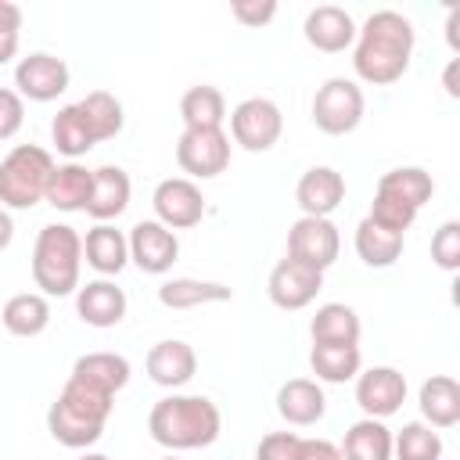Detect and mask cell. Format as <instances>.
Segmentation results:
<instances>
[{"label": "cell", "instance_id": "44dd1931", "mask_svg": "<svg viewBox=\"0 0 460 460\" xmlns=\"http://www.w3.org/2000/svg\"><path fill=\"white\" fill-rule=\"evenodd\" d=\"M83 259L90 270H97L101 277H115L126 270L129 262V241L122 230H115L111 223H93L83 237Z\"/></svg>", "mask_w": 460, "mask_h": 460}, {"label": "cell", "instance_id": "e575fe53", "mask_svg": "<svg viewBox=\"0 0 460 460\" xmlns=\"http://www.w3.org/2000/svg\"><path fill=\"white\" fill-rule=\"evenodd\" d=\"M442 435L424 420H410L399 428V435H392L395 460H442Z\"/></svg>", "mask_w": 460, "mask_h": 460}, {"label": "cell", "instance_id": "277c9868", "mask_svg": "<svg viewBox=\"0 0 460 460\" xmlns=\"http://www.w3.org/2000/svg\"><path fill=\"white\" fill-rule=\"evenodd\" d=\"M32 280L40 295L65 298L79 291V270H83V237L68 223H47L36 234L32 244Z\"/></svg>", "mask_w": 460, "mask_h": 460}, {"label": "cell", "instance_id": "ac0fdd59", "mask_svg": "<svg viewBox=\"0 0 460 460\" xmlns=\"http://www.w3.org/2000/svg\"><path fill=\"white\" fill-rule=\"evenodd\" d=\"M144 370H147V377L155 385L176 392V388H183L198 374V352L187 341H180V338H165V341L151 345V352L144 359Z\"/></svg>", "mask_w": 460, "mask_h": 460}, {"label": "cell", "instance_id": "83f0119b", "mask_svg": "<svg viewBox=\"0 0 460 460\" xmlns=\"http://www.w3.org/2000/svg\"><path fill=\"white\" fill-rule=\"evenodd\" d=\"M402 244H406V234H395V230H385L377 226L374 219H359L356 226V255L370 266V270H388L395 266V259L402 255Z\"/></svg>", "mask_w": 460, "mask_h": 460}, {"label": "cell", "instance_id": "3957f363", "mask_svg": "<svg viewBox=\"0 0 460 460\" xmlns=\"http://www.w3.org/2000/svg\"><path fill=\"white\" fill-rule=\"evenodd\" d=\"M111 406H115V395L97 392V388L68 377L47 410V431L65 449H90L104 435Z\"/></svg>", "mask_w": 460, "mask_h": 460}, {"label": "cell", "instance_id": "6da1fadb", "mask_svg": "<svg viewBox=\"0 0 460 460\" xmlns=\"http://www.w3.org/2000/svg\"><path fill=\"white\" fill-rule=\"evenodd\" d=\"M413 22L402 11L381 7L374 11L359 29L352 43V68L363 83L370 86H388L406 75L410 58H413Z\"/></svg>", "mask_w": 460, "mask_h": 460}, {"label": "cell", "instance_id": "d6a6232c", "mask_svg": "<svg viewBox=\"0 0 460 460\" xmlns=\"http://www.w3.org/2000/svg\"><path fill=\"white\" fill-rule=\"evenodd\" d=\"M50 140H54V147H58L65 158H72V162L83 158L90 147H97V140H93V133H90V126H86L79 104H65V108L54 115V122H50Z\"/></svg>", "mask_w": 460, "mask_h": 460}, {"label": "cell", "instance_id": "4fadbf2b", "mask_svg": "<svg viewBox=\"0 0 460 460\" xmlns=\"http://www.w3.org/2000/svg\"><path fill=\"white\" fill-rule=\"evenodd\" d=\"M356 402L363 417L388 420L406 402V374L395 367H370L356 374Z\"/></svg>", "mask_w": 460, "mask_h": 460}, {"label": "cell", "instance_id": "d590c367", "mask_svg": "<svg viewBox=\"0 0 460 460\" xmlns=\"http://www.w3.org/2000/svg\"><path fill=\"white\" fill-rule=\"evenodd\" d=\"M367 219H374V223H377V226H385V230L406 234V230L413 226V219H417V208H413V205H406L402 198H395V194H388V190L374 187V201H370Z\"/></svg>", "mask_w": 460, "mask_h": 460}, {"label": "cell", "instance_id": "8fae6325", "mask_svg": "<svg viewBox=\"0 0 460 460\" xmlns=\"http://www.w3.org/2000/svg\"><path fill=\"white\" fill-rule=\"evenodd\" d=\"M151 205H155V219L169 230H190L201 223L205 216V198H201V187L187 176H169L155 187L151 194Z\"/></svg>", "mask_w": 460, "mask_h": 460}, {"label": "cell", "instance_id": "ffe728a7", "mask_svg": "<svg viewBox=\"0 0 460 460\" xmlns=\"http://www.w3.org/2000/svg\"><path fill=\"white\" fill-rule=\"evenodd\" d=\"M277 413L295 424V428H309L327 413V395L320 388V381L313 377H291L277 388Z\"/></svg>", "mask_w": 460, "mask_h": 460}, {"label": "cell", "instance_id": "cb8c5ba5", "mask_svg": "<svg viewBox=\"0 0 460 460\" xmlns=\"http://www.w3.org/2000/svg\"><path fill=\"white\" fill-rule=\"evenodd\" d=\"M234 288L219 280H198V277H169L158 288V302L165 309H198V305H216L230 302Z\"/></svg>", "mask_w": 460, "mask_h": 460}, {"label": "cell", "instance_id": "836d02e7", "mask_svg": "<svg viewBox=\"0 0 460 460\" xmlns=\"http://www.w3.org/2000/svg\"><path fill=\"white\" fill-rule=\"evenodd\" d=\"M377 187L388 190V194H395V198H402V201L413 205L417 212H420L424 201H431V194H435V180H431V172L420 169V165H399V169H388V172H381Z\"/></svg>", "mask_w": 460, "mask_h": 460}, {"label": "cell", "instance_id": "60d3db41", "mask_svg": "<svg viewBox=\"0 0 460 460\" xmlns=\"http://www.w3.org/2000/svg\"><path fill=\"white\" fill-rule=\"evenodd\" d=\"M295 446H298L295 431H270L259 438L255 460H295Z\"/></svg>", "mask_w": 460, "mask_h": 460}, {"label": "cell", "instance_id": "d4e9b609", "mask_svg": "<svg viewBox=\"0 0 460 460\" xmlns=\"http://www.w3.org/2000/svg\"><path fill=\"white\" fill-rule=\"evenodd\" d=\"M313 345H359L363 323L359 313L345 302H323L309 320Z\"/></svg>", "mask_w": 460, "mask_h": 460}, {"label": "cell", "instance_id": "7402d4cb", "mask_svg": "<svg viewBox=\"0 0 460 460\" xmlns=\"http://www.w3.org/2000/svg\"><path fill=\"white\" fill-rule=\"evenodd\" d=\"M129 359L119 356V352H86L72 363V374L75 381L97 388V392H108V395H119L126 385H129Z\"/></svg>", "mask_w": 460, "mask_h": 460}, {"label": "cell", "instance_id": "2e32d148", "mask_svg": "<svg viewBox=\"0 0 460 460\" xmlns=\"http://www.w3.org/2000/svg\"><path fill=\"white\" fill-rule=\"evenodd\" d=\"M356 18L338 7V4H320L305 14L302 22V32L309 40V47L323 50V54H338V50H349L356 43Z\"/></svg>", "mask_w": 460, "mask_h": 460}, {"label": "cell", "instance_id": "5b68a950", "mask_svg": "<svg viewBox=\"0 0 460 460\" xmlns=\"http://www.w3.org/2000/svg\"><path fill=\"white\" fill-rule=\"evenodd\" d=\"M54 172V158L40 144H18L0 162V205L4 208H32L47 198V183Z\"/></svg>", "mask_w": 460, "mask_h": 460}, {"label": "cell", "instance_id": "9a60e30c", "mask_svg": "<svg viewBox=\"0 0 460 460\" xmlns=\"http://www.w3.org/2000/svg\"><path fill=\"white\" fill-rule=\"evenodd\" d=\"M126 305H129L126 302V291L115 280H108V277L86 280L75 291V313H79V320L86 327H97V331H108V327L122 323Z\"/></svg>", "mask_w": 460, "mask_h": 460}, {"label": "cell", "instance_id": "484cf974", "mask_svg": "<svg viewBox=\"0 0 460 460\" xmlns=\"http://www.w3.org/2000/svg\"><path fill=\"white\" fill-rule=\"evenodd\" d=\"M0 323L14 334V338H36L50 327V302L40 291H18L4 302L0 309Z\"/></svg>", "mask_w": 460, "mask_h": 460}, {"label": "cell", "instance_id": "ab89813d", "mask_svg": "<svg viewBox=\"0 0 460 460\" xmlns=\"http://www.w3.org/2000/svg\"><path fill=\"white\" fill-rule=\"evenodd\" d=\"M230 14L248 29H262V25H270L277 18V4L273 0H234Z\"/></svg>", "mask_w": 460, "mask_h": 460}, {"label": "cell", "instance_id": "7a4b0ae2", "mask_svg": "<svg viewBox=\"0 0 460 460\" xmlns=\"http://www.w3.org/2000/svg\"><path fill=\"white\" fill-rule=\"evenodd\" d=\"M147 431L158 446L180 453V449H205L223 431V413L208 395H183L172 392L158 399L147 413Z\"/></svg>", "mask_w": 460, "mask_h": 460}, {"label": "cell", "instance_id": "7dc6e473", "mask_svg": "<svg viewBox=\"0 0 460 460\" xmlns=\"http://www.w3.org/2000/svg\"><path fill=\"white\" fill-rule=\"evenodd\" d=\"M162 460H180V456H172V453H169V456H162Z\"/></svg>", "mask_w": 460, "mask_h": 460}, {"label": "cell", "instance_id": "8992f818", "mask_svg": "<svg viewBox=\"0 0 460 460\" xmlns=\"http://www.w3.org/2000/svg\"><path fill=\"white\" fill-rule=\"evenodd\" d=\"M309 111H313V122H316L320 133H327V137H345V133H352V129L363 122L367 97H363V90H359L356 79L331 75L323 86H316Z\"/></svg>", "mask_w": 460, "mask_h": 460}, {"label": "cell", "instance_id": "603a6c76", "mask_svg": "<svg viewBox=\"0 0 460 460\" xmlns=\"http://www.w3.org/2000/svg\"><path fill=\"white\" fill-rule=\"evenodd\" d=\"M417 406L424 424L431 428H453L460 424V385L449 374H431L420 392H417Z\"/></svg>", "mask_w": 460, "mask_h": 460}, {"label": "cell", "instance_id": "d6986e66", "mask_svg": "<svg viewBox=\"0 0 460 460\" xmlns=\"http://www.w3.org/2000/svg\"><path fill=\"white\" fill-rule=\"evenodd\" d=\"M129 194H133V183H129L126 169H119V165L93 169L90 198H86V216H93L97 223H111V219H119L129 208Z\"/></svg>", "mask_w": 460, "mask_h": 460}, {"label": "cell", "instance_id": "f1b7e54d", "mask_svg": "<svg viewBox=\"0 0 460 460\" xmlns=\"http://www.w3.org/2000/svg\"><path fill=\"white\" fill-rule=\"evenodd\" d=\"M338 449H341V460H392V431L385 420L359 417L345 431V442Z\"/></svg>", "mask_w": 460, "mask_h": 460}, {"label": "cell", "instance_id": "b9f144b4", "mask_svg": "<svg viewBox=\"0 0 460 460\" xmlns=\"http://www.w3.org/2000/svg\"><path fill=\"white\" fill-rule=\"evenodd\" d=\"M295 460H341V449L327 438H298Z\"/></svg>", "mask_w": 460, "mask_h": 460}, {"label": "cell", "instance_id": "f546056e", "mask_svg": "<svg viewBox=\"0 0 460 460\" xmlns=\"http://www.w3.org/2000/svg\"><path fill=\"white\" fill-rule=\"evenodd\" d=\"M180 119L183 129H216L226 119V97L216 86L198 83L180 97Z\"/></svg>", "mask_w": 460, "mask_h": 460}, {"label": "cell", "instance_id": "30bf717a", "mask_svg": "<svg viewBox=\"0 0 460 460\" xmlns=\"http://www.w3.org/2000/svg\"><path fill=\"white\" fill-rule=\"evenodd\" d=\"M68 79H72L68 65L58 54H47V50L25 54L14 65V90H18L22 101H36V104L58 101L68 90Z\"/></svg>", "mask_w": 460, "mask_h": 460}, {"label": "cell", "instance_id": "e0dca14e", "mask_svg": "<svg viewBox=\"0 0 460 460\" xmlns=\"http://www.w3.org/2000/svg\"><path fill=\"white\" fill-rule=\"evenodd\" d=\"M295 201L302 208V216H320L331 219V212L345 201V176L331 165H313L298 176L295 187Z\"/></svg>", "mask_w": 460, "mask_h": 460}, {"label": "cell", "instance_id": "ba28073f", "mask_svg": "<svg viewBox=\"0 0 460 460\" xmlns=\"http://www.w3.org/2000/svg\"><path fill=\"white\" fill-rule=\"evenodd\" d=\"M176 162L187 180H212L230 165V137L223 126L216 129H183L176 140Z\"/></svg>", "mask_w": 460, "mask_h": 460}, {"label": "cell", "instance_id": "7bdbcfd3", "mask_svg": "<svg viewBox=\"0 0 460 460\" xmlns=\"http://www.w3.org/2000/svg\"><path fill=\"white\" fill-rule=\"evenodd\" d=\"M446 40H449V50L460 54V7H449L446 14Z\"/></svg>", "mask_w": 460, "mask_h": 460}, {"label": "cell", "instance_id": "74e56055", "mask_svg": "<svg viewBox=\"0 0 460 460\" xmlns=\"http://www.w3.org/2000/svg\"><path fill=\"white\" fill-rule=\"evenodd\" d=\"M18 32H22V7L0 0V65H7L18 54Z\"/></svg>", "mask_w": 460, "mask_h": 460}, {"label": "cell", "instance_id": "bcb514c9", "mask_svg": "<svg viewBox=\"0 0 460 460\" xmlns=\"http://www.w3.org/2000/svg\"><path fill=\"white\" fill-rule=\"evenodd\" d=\"M79 460H111V456H104V453H83Z\"/></svg>", "mask_w": 460, "mask_h": 460}, {"label": "cell", "instance_id": "5bb4252c", "mask_svg": "<svg viewBox=\"0 0 460 460\" xmlns=\"http://www.w3.org/2000/svg\"><path fill=\"white\" fill-rule=\"evenodd\" d=\"M320 288H323V273L313 270V266H302V262H295L288 255L270 270V280H266L270 302L277 309H288V313L305 309L320 295Z\"/></svg>", "mask_w": 460, "mask_h": 460}, {"label": "cell", "instance_id": "52a82bcc", "mask_svg": "<svg viewBox=\"0 0 460 460\" xmlns=\"http://www.w3.org/2000/svg\"><path fill=\"white\" fill-rule=\"evenodd\" d=\"M284 133V115L270 97H244L234 111H230V133L234 144H241L244 151L259 155L270 151Z\"/></svg>", "mask_w": 460, "mask_h": 460}, {"label": "cell", "instance_id": "ee69618b", "mask_svg": "<svg viewBox=\"0 0 460 460\" xmlns=\"http://www.w3.org/2000/svg\"><path fill=\"white\" fill-rule=\"evenodd\" d=\"M11 241H14V219H11V212L0 205V252H7Z\"/></svg>", "mask_w": 460, "mask_h": 460}, {"label": "cell", "instance_id": "4dcf8cb0", "mask_svg": "<svg viewBox=\"0 0 460 460\" xmlns=\"http://www.w3.org/2000/svg\"><path fill=\"white\" fill-rule=\"evenodd\" d=\"M309 367L316 381L345 385V381H356V374L363 370V356H359V345H313Z\"/></svg>", "mask_w": 460, "mask_h": 460}, {"label": "cell", "instance_id": "7c38bea8", "mask_svg": "<svg viewBox=\"0 0 460 460\" xmlns=\"http://www.w3.org/2000/svg\"><path fill=\"white\" fill-rule=\"evenodd\" d=\"M126 241H129V262L137 270H144V273L162 277L180 259V237H176V230L162 226L158 219H140L129 230Z\"/></svg>", "mask_w": 460, "mask_h": 460}, {"label": "cell", "instance_id": "1f68e13d", "mask_svg": "<svg viewBox=\"0 0 460 460\" xmlns=\"http://www.w3.org/2000/svg\"><path fill=\"white\" fill-rule=\"evenodd\" d=\"M75 104H79V111H83V119H86V126H90V133H93L97 144L122 133L126 115H122V101H119L115 93H108V90H90V93H86L83 101H75Z\"/></svg>", "mask_w": 460, "mask_h": 460}, {"label": "cell", "instance_id": "f35d334b", "mask_svg": "<svg viewBox=\"0 0 460 460\" xmlns=\"http://www.w3.org/2000/svg\"><path fill=\"white\" fill-rule=\"evenodd\" d=\"M25 122V101L18 97V90L0 86V140H11Z\"/></svg>", "mask_w": 460, "mask_h": 460}, {"label": "cell", "instance_id": "9c48e42d", "mask_svg": "<svg viewBox=\"0 0 460 460\" xmlns=\"http://www.w3.org/2000/svg\"><path fill=\"white\" fill-rule=\"evenodd\" d=\"M338 252H341V234H338V226L331 219L302 216V219L291 223V230H288V259L323 273L327 266H334Z\"/></svg>", "mask_w": 460, "mask_h": 460}, {"label": "cell", "instance_id": "8d00e7d4", "mask_svg": "<svg viewBox=\"0 0 460 460\" xmlns=\"http://www.w3.org/2000/svg\"><path fill=\"white\" fill-rule=\"evenodd\" d=\"M431 262L446 273H456L460 270V223L456 219H446L435 234H431Z\"/></svg>", "mask_w": 460, "mask_h": 460}, {"label": "cell", "instance_id": "f6af8a7d", "mask_svg": "<svg viewBox=\"0 0 460 460\" xmlns=\"http://www.w3.org/2000/svg\"><path fill=\"white\" fill-rule=\"evenodd\" d=\"M456 72H460V58H449V65H446V75H442V86H446V93H449V97H460V86H456Z\"/></svg>", "mask_w": 460, "mask_h": 460}, {"label": "cell", "instance_id": "4316f807", "mask_svg": "<svg viewBox=\"0 0 460 460\" xmlns=\"http://www.w3.org/2000/svg\"><path fill=\"white\" fill-rule=\"evenodd\" d=\"M90 180L93 169L79 165V162H65L54 165L50 183H47V205H54L58 212H86V198H90Z\"/></svg>", "mask_w": 460, "mask_h": 460}]
</instances>
